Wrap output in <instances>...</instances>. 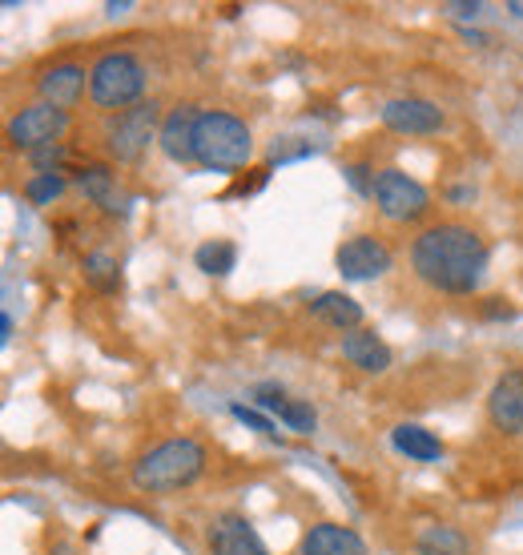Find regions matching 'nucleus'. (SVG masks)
<instances>
[{"mask_svg":"<svg viewBox=\"0 0 523 555\" xmlns=\"http://www.w3.org/2000/svg\"><path fill=\"white\" fill-rule=\"evenodd\" d=\"M414 274L443 294H471L487 270V246L471 225L443 222L414 237L411 246Z\"/></svg>","mask_w":523,"mask_h":555,"instance_id":"nucleus-1","label":"nucleus"},{"mask_svg":"<svg viewBox=\"0 0 523 555\" xmlns=\"http://www.w3.org/2000/svg\"><path fill=\"white\" fill-rule=\"evenodd\" d=\"M202 472H206V447L181 435V439H166V443L150 447L133 463V487L150 491V495H166V491L190 487Z\"/></svg>","mask_w":523,"mask_h":555,"instance_id":"nucleus-2","label":"nucleus"},{"mask_svg":"<svg viewBox=\"0 0 523 555\" xmlns=\"http://www.w3.org/2000/svg\"><path fill=\"white\" fill-rule=\"evenodd\" d=\"M254 138H250L246 121H238L234 113L209 109L197 117V133H193V162L206 169H238L250 162Z\"/></svg>","mask_w":523,"mask_h":555,"instance_id":"nucleus-3","label":"nucleus"},{"mask_svg":"<svg viewBox=\"0 0 523 555\" xmlns=\"http://www.w3.org/2000/svg\"><path fill=\"white\" fill-rule=\"evenodd\" d=\"M145 93V65L133 53H105L89 69V98L97 109H133Z\"/></svg>","mask_w":523,"mask_h":555,"instance_id":"nucleus-4","label":"nucleus"},{"mask_svg":"<svg viewBox=\"0 0 523 555\" xmlns=\"http://www.w3.org/2000/svg\"><path fill=\"white\" fill-rule=\"evenodd\" d=\"M374 206L391 222H414V218L428 214L431 194L414 178H407L403 169H379V178H374Z\"/></svg>","mask_w":523,"mask_h":555,"instance_id":"nucleus-5","label":"nucleus"},{"mask_svg":"<svg viewBox=\"0 0 523 555\" xmlns=\"http://www.w3.org/2000/svg\"><path fill=\"white\" fill-rule=\"evenodd\" d=\"M153 133H157V105H153V101H141V105L113 117L110 133H105V145H110V153L122 166H133V162H141V153L150 150Z\"/></svg>","mask_w":523,"mask_h":555,"instance_id":"nucleus-6","label":"nucleus"},{"mask_svg":"<svg viewBox=\"0 0 523 555\" xmlns=\"http://www.w3.org/2000/svg\"><path fill=\"white\" fill-rule=\"evenodd\" d=\"M65 129H69V109H56L49 101H33L9 121V141L16 150H41V145H53Z\"/></svg>","mask_w":523,"mask_h":555,"instance_id":"nucleus-7","label":"nucleus"},{"mask_svg":"<svg viewBox=\"0 0 523 555\" xmlns=\"http://www.w3.org/2000/svg\"><path fill=\"white\" fill-rule=\"evenodd\" d=\"M391 262H395L391 246L374 234L350 237V242H343L339 254H334V266H339V274H343L346 282H374V278H383L386 270H391Z\"/></svg>","mask_w":523,"mask_h":555,"instance_id":"nucleus-8","label":"nucleus"},{"mask_svg":"<svg viewBox=\"0 0 523 555\" xmlns=\"http://www.w3.org/2000/svg\"><path fill=\"white\" fill-rule=\"evenodd\" d=\"M383 126L395 129V133H407V138H431L443 129V109L431 105L423 98H399L383 105Z\"/></svg>","mask_w":523,"mask_h":555,"instance_id":"nucleus-9","label":"nucleus"},{"mask_svg":"<svg viewBox=\"0 0 523 555\" xmlns=\"http://www.w3.org/2000/svg\"><path fill=\"white\" fill-rule=\"evenodd\" d=\"M209 552L214 555H270V547L262 543V535L254 531L246 515L226 512L214 519L209 528Z\"/></svg>","mask_w":523,"mask_h":555,"instance_id":"nucleus-10","label":"nucleus"},{"mask_svg":"<svg viewBox=\"0 0 523 555\" xmlns=\"http://www.w3.org/2000/svg\"><path fill=\"white\" fill-rule=\"evenodd\" d=\"M487 415L503 435H523V371H503L492 387Z\"/></svg>","mask_w":523,"mask_h":555,"instance_id":"nucleus-11","label":"nucleus"},{"mask_svg":"<svg viewBox=\"0 0 523 555\" xmlns=\"http://www.w3.org/2000/svg\"><path fill=\"white\" fill-rule=\"evenodd\" d=\"M197 117L202 113L193 109V105H178V109H169V117L162 121V153H166L169 162H178V166H190L193 162V133H197Z\"/></svg>","mask_w":523,"mask_h":555,"instance_id":"nucleus-12","label":"nucleus"},{"mask_svg":"<svg viewBox=\"0 0 523 555\" xmlns=\"http://www.w3.org/2000/svg\"><path fill=\"white\" fill-rule=\"evenodd\" d=\"M343 359L358 371H367V375H383L391 366V347L374 331L358 326V331L343 334Z\"/></svg>","mask_w":523,"mask_h":555,"instance_id":"nucleus-13","label":"nucleus"},{"mask_svg":"<svg viewBox=\"0 0 523 555\" xmlns=\"http://www.w3.org/2000/svg\"><path fill=\"white\" fill-rule=\"evenodd\" d=\"M303 555H371L362 535L339 524H318L303 535Z\"/></svg>","mask_w":523,"mask_h":555,"instance_id":"nucleus-14","label":"nucleus"},{"mask_svg":"<svg viewBox=\"0 0 523 555\" xmlns=\"http://www.w3.org/2000/svg\"><path fill=\"white\" fill-rule=\"evenodd\" d=\"M85 77H89V73H85L81 65H53V69L37 81L41 101H49L56 109H73L85 93Z\"/></svg>","mask_w":523,"mask_h":555,"instance_id":"nucleus-15","label":"nucleus"},{"mask_svg":"<svg viewBox=\"0 0 523 555\" xmlns=\"http://www.w3.org/2000/svg\"><path fill=\"white\" fill-rule=\"evenodd\" d=\"M310 314L315 319H322L327 326H334V331H343V334H350V331H358L362 326V306L350 298V294H343V291H327V294H318L315 302H310Z\"/></svg>","mask_w":523,"mask_h":555,"instance_id":"nucleus-16","label":"nucleus"},{"mask_svg":"<svg viewBox=\"0 0 523 555\" xmlns=\"http://www.w3.org/2000/svg\"><path fill=\"white\" fill-rule=\"evenodd\" d=\"M391 443H395V451L414 459V463H431V459L443 455L439 435H431L428 427H414V423H403V427L391 430Z\"/></svg>","mask_w":523,"mask_h":555,"instance_id":"nucleus-17","label":"nucleus"},{"mask_svg":"<svg viewBox=\"0 0 523 555\" xmlns=\"http://www.w3.org/2000/svg\"><path fill=\"white\" fill-rule=\"evenodd\" d=\"M193 262H197V270H202V274L221 278V274H230V270H234L238 246H234V242H226V237H214V242H206V246H197Z\"/></svg>","mask_w":523,"mask_h":555,"instance_id":"nucleus-18","label":"nucleus"},{"mask_svg":"<svg viewBox=\"0 0 523 555\" xmlns=\"http://www.w3.org/2000/svg\"><path fill=\"white\" fill-rule=\"evenodd\" d=\"M77 185H81V194L89 197V202H97V206H105V209H117V206H113V173H110V166H85L81 178H77Z\"/></svg>","mask_w":523,"mask_h":555,"instance_id":"nucleus-19","label":"nucleus"},{"mask_svg":"<svg viewBox=\"0 0 523 555\" xmlns=\"http://www.w3.org/2000/svg\"><path fill=\"white\" fill-rule=\"evenodd\" d=\"M419 555H468V540L455 528H431L419 535Z\"/></svg>","mask_w":523,"mask_h":555,"instance_id":"nucleus-20","label":"nucleus"},{"mask_svg":"<svg viewBox=\"0 0 523 555\" xmlns=\"http://www.w3.org/2000/svg\"><path fill=\"white\" fill-rule=\"evenodd\" d=\"M61 194H65V178L61 173H33L25 181V197L33 206H53Z\"/></svg>","mask_w":523,"mask_h":555,"instance_id":"nucleus-21","label":"nucleus"},{"mask_svg":"<svg viewBox=\"0 0 523 555\" xmlns=\"http://www.w3.org/2000/svg\"><path fill=\"white\" fill-rule=\"evenodd\" d=\"M278 418L286 423V430H294V435H315L318 427V415L310 403H294V399H286V403L278 406Z\"/></svg>","mask_w":523,"mask_h":555,"instance_id":"nucleus-22","label":"nucleus"},{"mask_svg":"<svg viewBox=\"0 0 523 555\" xmlns=\"http://www.w3.org/2000/svg\"><path fill=\"white\" fill-rule=\"evenodd\" d=\"M85 278L93 282L97 291H117V262L110 254H89L85 258Z\"/></svg>","mask_w":523,"mask_h":555,"instance_id":"nucleus-23","label":"nucleus"},{"mask_svg":"<svg viewBox=\"0 0 523 555\" xmlns=\"http://www.w3.org/2000/svg\"><path fill=\"white\" fill-rule=\"evenodd\" d=\"M230 415H234L238 423H246L250 430H258V435H266V439H275V435H278L275 423H270L266 415H258V411H254V406H246V403H234V406H230Z\"/></svg>","mask_w":523,"mask_h":555,"instance_id":"nucleus-24","label":"nucleus"},{"mask_svg":"<svg viewBox=\"0 0 523 555\" xmlns=\"http://www.w3.org/2000/svg\"><path fill=\"white\" fill-rule=\"evenodd\" d=\"M61 162H65V150L61 145H41V150H33V166L41 169V173H61Z\"/></svg>","mask_w":523,"mask_h":555,"instance_id":"nucleus-25","label":"nucleus"},{"mask_svg":"<svg viewBox=\"0 0 523 555\" xmlns=\"http://www.w3.org/2000/svg\"><path fill=\"white\" fill-rule=\"evenodd\" d=\"M343 173H346V181L355 185L358 194H362V197H374V178H379V173H371V166H346Z\"/></svg>","mask_w":523,"mask_h":555,"instance_id":"nucleus-26","label":"nucleus"},{"mask_svg":"<svg viewBox=\"0 0 523 555\" xmlns=\"http://www.w3.org/2000/svg\"><path fill=\"white\" fill-rule=\"evenodd\" d=\"M254 399H258V406H266V411H275L286 403V395H282V387H275V383H262V387H254Z\"/></svg>","mask_w":523,"mask_h":555,"instance_id":"nucleus-27","label":"nucleus"},{"mask_svg":"<svg viewBox=\"0 0 523 555\" xmlns=\"http://www.w3.org/2000/svg\"><path fill=\"white\" fill-rule=\"evenodd\" d=\"M447 13L459 16V21H475V16L483 13V4H475V0H471V4H459V0H455V4H447Z\"/></svg>","mask_w":523,"mask_h":555,"instance_id":"nucleus-28","label":"nucleus"},{"mask_svg":"<svg viewBox=\"0 0 523 555\" xmlns=\"http://www.w3.org/2000/svg\"><path fill=\"white\" fill-rule=\"evenodd\" d=\"M459 33H463V41L475 44V49H483V44H487V37H483V33H475V28H459Z\"/></svg>","mask_w":523,"mask_h":555,"instance_id":"nucleus-29","label":"nucleus"},{"mask_svg":"<svg viewBox=\"0 0 523 555\" xmlns=\"http://www.w3.org/2000/svg\"><path fill=\"white\" fill-rule=\"evenodd\" d=\"M0 338H4V343H9V338H13V319H9V314H4V319H0Z\"/></svg>","mask_w":523,"mask_h":555,"instance_id":"nucleus-30","label":"nucleus"},{"mask_svg":"<svg viewBox=\"0 0 523 555\" xmlns=\"http://www.w3.org/2000/svg\"><path fill=\"white\" fill-rule=\"evenodd\" d=\"M125 9H129V0H122V4H105V13H110V16H122Z\"/></svg>","mask_w":523,"mask_h":555,"instance_id":"nucleus-31","label":"nucleus"}]
</instances>
